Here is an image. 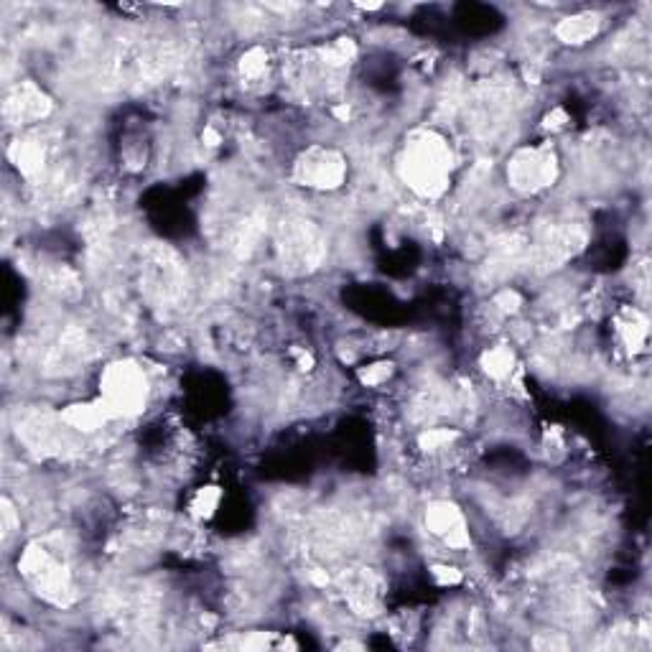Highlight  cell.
<instances>
[{
  "mask_svg": "<svg viewBox=\"0 0 652 652\" xmlns=\"http://www.w3.org/2000/svg\"><path fill=\"white\" fill-rule=\"evenodd\" d=\"M431 574L441 586H456L461 581V571L454 566H433Z\"/></svg>",
  "mask_w": 652,
  "mask_h": 652,
  "instance_id": "15",
  "label": "cell"
},
{
  "mask_svg": "<svg viewBox=\"0 0 652 652\" xmlns=\"http://www.w3.org/2000/svg\"><path fill=\"white\" fill-rule=\"evenodd\" d=\"M454 151L436 130H418L405 141L398 158L400 179L423 199H439L449 192Z\"/></svg>",
  "mask_w": 652,
  "mask_h": 652,
  "instance_id": "1",
  "label": "cell"
},
{
  "mask_svg": "<svg viewBox=\"0 0 652 652\" xmlns=\"http://www.w3.org/2000/svg\"><path fill=\"white\" fill-rule=\"evenodd\" d=\"M617 324V339L630 355H637L642 352L647 344V334H650V326H647V316L642 314L637 306H624L622 311L614 319Z\"/></svg>",
  "mask_w": 652,
  "mask_h": 652,
  "instance_id": "9",
  "label": "cell"
},
{
  "mask_svg": "<svg viewBox=\"0 0 652 652\" xmlns=\"http://www.w3.org/2000/svg\"><path fill=\"white\" fill-rule=\"evenodd\" d=\"M393 370V362H375L370 367H362L360 380L367 388H380V385H385L393 377Z\"/></svg>",
  "mask_w": 652,
  "mask_h": 652,
  "instance_id": "14",
  "label": "cell"
},
{
  "mask_svg": "<svg viewBox=\"0 0 652 652\" xmlns=\"http://www.w3.org/2000/svg\"><path fill=\"white\" fill-rule=\"evenodd\" d=\"M51 113V100L34 85V82H21L16 90H11L3 102V115L11 125H31L44 120Z\"/></svg>",
  "mask_w": 652,
  "mask_h": 652,
  "instance_id": "7",
  "label": "cell"
},
{
  "mask_svg": "<svg viewBox=\"0 0 652 652\" xmlns=\"http://www.w3.org/2000/svg\"><path fill=\"white\" fill-rule=\"evenodd\" d=\"M148 395V375L138 362L115 360L102 370L100 403L105 405L110 418L138 416L148 405Z\"/></svg>",
  "mask_w": 652,
  "mask_h": 652,
  "instance_id": "3",
  "label": "cell"
},
{
  "mask_svg": "<svg viewBox=\"0 0 652 652\" xmlns=\"http://www.w3.org/2000/svg\"><path fill=\"white\" fill-rule=\"evenodd\" d=\"M220 502H222L220 487H202L197 495H194L192 505H189V507H192L194 518L207 520V518H212L214 512H217Z\"/></svg>",
  "mask_w": 652,
  "mask_h": 652,
  "instance_id": "13",
  "label": "cell"
},
{
  "mask_svg": "<svg viewBox=\"0 0 652 652\" xmlns=\"http://www.w3.org/2000/svg\"><path fill=\"white\" fill-rule=\"evenodd\" d=\"M479 365L489 380L505 383V380H512V372H515V352L507 344H497V347L484 349Z\"/></svg>",
  "mask_w": 652,
  "mask_h": 652,
  "instance_id": "11",
  "label": "cell"
},
{
  "mask_svg": "<svg viewBox=\"0 0 652 652\" xmlns=\"http://www.w3.org/2000/svg\"><path fill=\"white\" fill-rule=\"evenodd\" d=\"M349 176L347 158L334 148L311 146L293 161V181L314 192H337Z\"/></svg>",
  "mask_w": 652,
  "mask_h": 652,
  "instance_id": "5",
  "label": "cell"
},
{
  "mask_svg": "<svg viewBox=\"0 0 652 652\" xmlns=\"http://www.w3.org/2000/svg\"><path fill=\"white\" fill-rule=\"evenodd\" d=\"M18 571L23 581L54 607H69L77 599L74 589V576L67 558L59 556L57 548H49L44 543H31L23 548L18 558Z\"/></svg>",
  "mask_w": 652,
  "mask_h": 652,
  "instance_id": "2",
  "label": "cell"
},
{
  "mask_svg": "<svg viewBox=\"0 0 652 652\" xmlns=\"http://www.w3.org/2000/svg\"><path fill=\"white\" fill-rule=\"evenodd\" d=\"M278 258L288 273H309L324 260L326 242L314 222L291 217L281 225L276 237Z\"/></svg>",
  "mask_w": 652,
  "mask_h": 652,
  "instance_id": "4",
  "label": "cell"
},
{
  "mask_svg": "<svg viewBox=\"0 0 652 652\" xmlns=\"http://www.w3.org/2000/svg\"><path fill=\"white\" fill-rule=\"evenodd\" d=\"M556 179L558 158L551 151V146L520 148V151L512 153L510 163H507V181L523 197L546 192Z\"/></svg>",
  "mask_w": 652,
  "mask_h": 652,
  "instance_id": "6",
  "label": "cell"
},
{
  "mask_svg": "<svg viewBox=\"0 0 652 652\" xmlns=\"http://www.w3.org/2000/svg\"><path fill=\"white\" fill-rule=\"evenodd\" d=\"M237 72H240V79L248 87L260 85V82H263V79H268V74H270L268 49H265V46H250V49L240 57Z\"/></svg>",
  "mask_w": 652,
  "mask_h": 652,
  "instance_id": "12",
  "label": "cell"
},
{
  "mask_svg": "<svg viewBox=\"0 0 652 652\" xmlns=\"http://www.w3.org/2000/svg\"><path fill=\"white\" fill-rule=\"evenodd\" d=\"M602 16L591 11L574 13V16H566L556 23V39L563 41L568 46H581L589 44L591 39L599 36L602 31Z\"/></svg>",
  "mask_w": 652,
  "mask_h": 652,
  "instance_id": "8",
  "label": "cell"
},
{
  "mask_svg": "<svg viewBox=\"0 0 652 652\" xmlns=\"http://www.w3.org/2000/svg\"><path fill=\"white\" fill-rule=\"evenodd\" d=\"M461 525L467 523H464V515H461V510L454 505V502L436 500L426 507V528L431 530L433 535L444 538V535H449L451 530L461 528Z\"/></svg>",
  "mask_w": 652,
  "mask_h": 652,
  "instance_id": "10",
  "label": "cell"
}]
</instances>
